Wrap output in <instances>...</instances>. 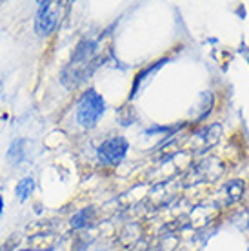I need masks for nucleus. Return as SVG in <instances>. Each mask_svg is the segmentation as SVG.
<instances>
[{"instance_id": "obj_1", "label": "nucleus", "mask_w": 249, "mask_h": 251, "mask_svg": "<svg viewBox=\"0 0 249 251\" xmlns=\"http://www.w3.org/2000/svg\"><path fill=\"white\" fill-rule=\"evenodd\" d=\"M106 111V100L95 89H87L76 104V122L82 127H95Z\"/></svg>"}, {"instance_id": "obj_2", "label": "nucleus", "mask_w": 249, "mask_h": 251, "mask_svg": "<svg viewBox=\"0 0 249 251\" xmlns=\"http://www.w3.org/2000/svg\"><path fill=\"white\" fill-rule=\"evenodd\" d=\"M129 142L124 137H113L104 140L97 150V157L102 166H117L125 158Z\"/></svg>"}, {"instance_id": "obj_3", "label": "nucleus", "mask_w": 249, "mask_h": 251, "mask_svg": "<svg viewBox=\"0 0 249 251\" xmlns=\"http://www.w3.org/2000/svg\"><path fill=\"white\" fill-rule=\"evenodd\" d=\"M58 15L53 11V2H40L38 4V11L35 15V33L38 37H48L51 31L56 27L58 22Z\"/></svg>"}, {"instance_id": "obj_4", "label": "nucleus", "mask_w": 249, "mask_h": 251, "mask_svg": "<svg viewBox=\"0 0 249 251\" xmlns=\"http://www.w3.org/2000/svg\"><path fill=\"white\" fill-rule=\"evenodd\" d=\"M25 144H27V140L25 138H17V140H13L11 146H9V150H7V160L15 166H19L25 160L27 157V153H25Z\"/></svg>"}, {"instance_id": "obj_5", "label": "nucleus", "mask_w": 249, "mask_h": 251, "mask_svg": "<svg viewBox=\"0 0 249 251\" xmlns=\"http://www.w3.org/2000/svg\"><path fill=\"white\" fill-rule=\"evenodd\" d=\"M93 217H95L93 207H84V209H80L78 213H75L73 217H71V220H69V226L73 227V229H80V227L87 226V224L93 220Z\"/></svg>"}, {"instance_id": "obj_6", "label": "nucleus", "mask_w": 249, "mask_h": 251, "mask_svg": "<svg viewBox=\"0 0 249 251\" xmlns=\"http://www.w3.org/2000/svg\"><path fill=\"white\" fill-rule=\"evenodd\" d=\"M164 62H168V58H162V60H156L155 64H151L149 68H146V69H142L140 73H137V76H135V84H133V89H131V95H129V99H133L135 95H137V91H138V88H140V82L146 78V76L149 75V73H153L155 69H158L160 66H162Z\"/></svg>"}, {"instance_id": "obj_7", "label": "nucleus", "mask_w": 249, "mask_h": 251, "mask_svg": "<svg viewBox=\"0 0 249 251\" xmlns=\"http://www.w3.org/2000/svg\"><path fill=\"white\" fill-rule=\"evenodd\" d=\"M35 189V180H33L31 176H25V178H22L19 184H17V188H15V195L19 197V201L24 202L29 195H31V191Z\"/></svg>"}, {"instance_id": "obj_8", "label": "nucleus", "mask_w": 249, "mask_h": 251, "mask_svg": "<svg viewBox=\"0 0 249 251\" xmlns=\"http://www.w3.org/2000/svg\"><path fill=\"white\" fill-rule=\"evenodd\" d=\"M17 244H19V237H17V235H11L6 244L0 248V251H11V250H15V246Z\"/></svg>"}, {"instance_id": "obj_9", "label": "nucleus", "mask_w": 249, "mask_h": 251, "mask_svg": "<svg viewBox=\"0 0 249 251\" xmlns=\"http://www.w3.org/2000/svg\"><path fill=\"white\" fill-rule=\"evenodd\" d=\"M2 213H4V197L0 195V217H2Z\"/></svg>"}, {"instance_id": "obj_10", "label": "nucleus", "mask_w": 249, "mask_h": 251, "mask_svg": "<svg viewBox=\"0 0 249 251\" xmlns=\"http://www.w3.org/2000/svg\"><path fill=\"white\" fill-rule=\"evenodd\" d=\"M19 251H31V250H19Z\"/></svg>"}]
</instances>
